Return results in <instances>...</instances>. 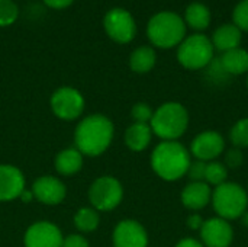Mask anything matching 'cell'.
Masks as SVG:
<instances>
[{"label": "cell", "mask_w": 248, "mask_h": 247, "mask_svg": "<svg viewBox=\"0 0 248 247\" xmlns=\"http://www.w3.org/2000/svg\"><path fill=\"white\" fill-rule=\"evenodd\" d=\"M115 137V125L103 114L78 119L74 130V147L84 157H99L108 151Z\"/></svg>", "instance_id": "1"}, {"label": "cell", "mask_w": 248, "mask_h": 247, "mask_svg": "<svg viewBox=\"0 0 248 247\" xmlns=\"http://www.w3.org/2000/svg\"><path fill=\"white\" fill-rule=\"evenodd\" d=\"M150 163L160 179L174 182L186 176L192 163L190 151L179 141H161L153 150Z\"/></svg>", "instance_id": "2"}, {"label": "cell", "mask_w": 248, "mask_h": 247, "mask_svg": "<svg viewBox=\"0 0 248 247\" xmlns=\"http://www.w3.org/2000/svg\"><path fill=\"white\" fill-rule=\"evenodd\" d=\"M150 127L163 141H176L189 127V112L179 102H166L154 111Z\"/></svg>", "instance_id": "3"}, {"label": "cell", "mask_w": 248, "mask_h": 247, "mask_svg": "<svg viewBox=\"0 0 248 247\" xmlns=\"http://www.w3.org/2000/svg\"><path fill=\"white\" fill-rule=\"evenodd\" d=\"M148 39L158 48H173L180 45L186 35L185 20L173 12H160L154 15L147 26Z\"/></svg>", "instance_id": "4"}, {"label": "cell", "mask_w": 248, "mask_h": 247, "mask_svg": "<svg viewBox=\"0 0 248 247\" xmlns=\"http://www.w3.org/2000/svg\"><path fill=\"white\" fill-rule=\"evenodd\" d=\"M211 201L218 217L227 221L240 218L248 208L247 191L234 182H225L217 186Z\"/></svg>", "instance_id": "5"}, {"label": "cell", "mask_w": 248, "mask_h": 247, "mask_svg": "<svg viewBox=\"0 0 248 247\" xmlns=\"http://www.w3.org/2000/svg\"><path fill=\"white\" fill-rule=\"evenodd\" d=\"M214 49L212 41L206 35L195 33L180 42L177 60L187 70H201L212 63Z\"/></svg>", "instance_id": "6"}, {"label": "cell", "mask_w": 248, "mask_h": 247, "mask_svg": "<svg viewBox=\"0 0 248 247\" xmlns=\"http://www.w3.org/2000/svg\"><path fill=\"white\" fill-rule=\"evenodd\" d=\"M90 207L99 213H109L119 207L124 199L122 183L110 175H103L96 178L87 191Z\"/></svg>", "instance_id": "7"}, {"label": "cell", "mask_w": 248, "mask_h": 247, "mask_svg": "<svg viewBox=\"0 0 248 247\" xmlns=\"http://www.w3.org/2000/svg\"><path fill=\"white\" fill-rule=\"evenodd\" d=\"M49 106L52 114L65 122L78 121L84 112L86 100L80 90L71 86H61L51 95Z\"/></svg>", "instance_id": "8"}, {"label": "cell", "mask_w": 248, "mask_h": 247, "mask_svg": "<svg viewBox=\"0 0 248 247\" xmlns=\"http://www.w3.org/2000/svg\"><path fill=\"white\" fill-rule=\"evenodd\" d=\"M103 26L108 36L118 44H128L137 35L134 16L122 7L110 9L103 17Z\"/></svg>", "instance_id": "9"}, {"label": "cell", "mask_w": 248, "mask_h": 247, "mask_svg": "<svg viewBox=\"0 0 248 247\" xmlns=\"http://www.w3.org/2000/svg\"><path fill=\"white\" fill-rule=\"evenodd\" d=\"M62 240L61 229L48 220L32 223L23 234L25 247H61Z\"/></svg>", "instance_id": "10"}, {"label": "cell", "mask_w": 248, "mask_h": 247, "mask_svg": "<svg viewBox=\"0 0 248 247\" xmlns=\"http://www.w3.org/2000/svg\"><path fill=\"white\" fill-rule=\"evenodd\" d=\"M31 191H32L33 199L48 207L62 204L67 197L65 183L60 178L52 176V175H42L38 179H35Z\"/></svg>", "instance_id": "11"}, {"label": "cell", "mask_w": 248, "mask_h": 247, "mask_svg": "<svg viewBox=\"0 0 248 247\" xmlns=\"http://www.w3.org/2000/svg\"><path fill=\"white\" fill-rule=\"evenodd\" d=\"M112 245L113 247H148L147 230L137 220H122L113 229Z\"/></svg>", "instance_id": "12"}, {"label": "cell", "mask_w": 248, "mask_h": 247, "mask_svg": "<svg viewBox=\"0 0 248 247\" xmlns=\"http://www.w3.org/2000/svg\"><path fill=\"white\" fill-rule=\"evenodd\" d=\"M225 150V140L218 131H203L198 134L190 144V154L196 160L209 163L219 157Z\"/></svg>", "instance_id": "13"}, {"label": "cell", "mask_w": 248, "mask_h": 247, "mask_svg": "<svg viewBox=\"0 0 248 247\" xmlns=\"http://www.w3.org/2000/svg\"><path fill=\"white\" fill-rule=\"evenodd\" d=\"M25 189L26 179L23 172L13 165H0V202L19 199Z\"/></svg>", "instance_id": "14"}, {"label": "cell", "mask_w": 248, "mask_h": 247, "mask_svg": "<svg viewBox=\"0 0 248 247\" xmlns=\"http://www.w3.org/2000/svg\"><path fill=\"white\" fill-rule=\"evenodd\" d=\"M201 240L205 247H230L234 240V230L231 224L221 217L209 218L203 221Z\"/></svg>", "instance_id": "15"}, {"label": "cell", "mask_w": 248, "mask_h": 247, "mask_svg": "<svg viewBox=\"0 0 248 247\" xmlns=\"http://www.w3.org/2000/svg\"><path fill=\"white\" fill-rule=\"evenodd\" d=\"M180 199L187 210L192 211L202 210L212 199L211 186L206 182H190L183 188Z\"/></svg>", "instance_id": "16"}, {"label": "cell", "mask_w": 248, "mask_h": 247, "mask_svg": "<svg viewBox=\"0 0 248 247\" xmlns=\"http://www.w3.org/2000/svg\"><path fill=\"white\" fill-rule=\"evenodd\" d=\"M84 165V156L76 147H67L57 153L54 159V169L61 176L77 175Z\"/></svg>", "instance_id": "17"}, {"label": "cell", "mask_w": 248, "mask_h": 247, "mask_svg": "<svg viewBox=\"0 0 248 247\" xmlns=\"http://www.w3.org/2000/svg\"><path fill=\"white\" fill-rule=\"evenodd\" d=\"M153 130L150 127V124H138V122H134L131 124L126 131H125V135H124V141H125V146L134 151V153H141L144 151L151 140H153Z\"/></svg>", "instance_id": "18"}, {"label": "cell", "mask_w": 248, "mask_h": 247, "mask_svg": "<svg viewBox=\"0 0 248 247\" xmlns=\"http://www.w3.org/2000/svg\"><path fill=\"white\" fill-rule=\"evenodd\" d=\"M212 45L214 48L227 52L230 49L238 48L240 42H241V31L235 26V25H222L219 26L214 35H212Z\"/></svg>", "instance_id": "19"}, {"label": "cell", "mask_w": 248, "mask_h": 247, "mask_svg": "<svg viewBox=\"0 0 248 247\" xmlns=\"http://www.w3.org/2000/svg\"><path fill=\"white\" fill-rule=\"evenodd\" d=\"M219 64L228 76L244 74L248 71V51L243 48H234L222 54Z\"/></svg>", "instance_id": "20"}, {"label": "cell", "mask_w": 248, "mask_h": 247, "mask_svg": "<svg viewBox=\"0 0 248 247\" xmlns=\"http://www.w3.org/2000/svg\"><path fill=\"white\" fill-rule=\"evenodd\" d=\"M155 61H157L155 51L151 47L142 45L132 51V54L129 57V67L134 73L145 74L154 68Z\"/></svg>", "instance_id": "21"}, {"label": "cell", "mask_w": 248, "mask_h": 247, "mask_svg": "<svg viewBox=\"0 0 248 247\" xmlns=\"http://www.w3.org/2000/svg\"><path fill=\"white\" fill-rule=\"evenodd\" d=\"M74 226L78 233H93L99 229L100 224V213L93 207H81L74 214Z\"/></svg>", "instance_id": "22"}, {"label": "cell", "mask_w": 248, "mask_h": 247, "mask_svg": "<svg viewBox=\"0 0 248 247\" xmlns=\"http://www.w3.org/2000/svg\"><path fill=\"white\" fill-rule=\"evenodd\" d=\"M185 20L190 28L196 31H203L211 23V12L202 3H192L186 9Z\"/></svg>", "instance_id": "23"}, {"label": "cell", "mask_w": 248, "mask_h": 247, "mask_svg": "<svg viewBox=\"0 0 248 247\" xmlns=\"http://www.w3.org/2000/svg\"><path fill=\"white\" fill-rule=\"evenodd\" d=\"M228 176V169L224 163L219 162H209L206 163V172H205V182L215 188L225 183Z\"/></svg>", "instance_id": "24"}, {"label": "cell", "mask_w": 248, "mask_h": 247, "mask_svg": "<svg viewBox=\"0 0 248 247\" xmlns=\"http://www.w3.org/2000/svg\"><path fill=\"white\" fill-rule=\"evenodd\" d=\"M230 140L237 148L248 147V118H243L232 125L230 131Z\"/></svg>", "instance_id": "25"}, {"label": "cell", "mask_w": 248, "mask_h": 247, "mask_svg": "<svg viewBox=\"0 0 248 247\" xmlns=\"http://www.w3.org/2000/svg\"><path fill=\"white\" fill-rule=\"evenodd\" d=\"M19 16V7L13 0H0V28L10 26Z\"/></svg>", "instance_id": "26"}, {"label": "cell", "mask_w": 248, "mask_h": 247, "mask_svg": "<svg viewBox=\"0 0 248 247\" xmlns=\"http://www.w3.org/2000/svg\"><path fill=\"white\" fill-rule=\"evenodd\" d=\"M154 115V111L151 109V106L145 102H138L132 106L131 109V116L134 122L138 124H150L151 118Z\"/></svg>", "instance_id": "27"}, {"label": "cell", "mask_w": 248, "mask_h": 247, "mask_svg": "<svg viewBox=\"0 0 248 247\" xmlns=\"http://www.w3.org/2000/svg\"><path fill=\"white\" fill-rule=\"evenodd\" d=\"M232 19L240 31H248V0H243L235 6Z\"/></svg>", "instance_id": "28"}, {"label": "cell", "mask_w": 248, "mask_h": 247, "mask_svg": "<svg viewBox=\"0 0 248 247\" xmlns=\"http://www.w3.org/2000/svg\"><path fill=\"white\" fill-rule=\"evenodd\" d=\"M205 172H206V163L196 160L190 163L186 175L190 179V182H205Z\"/></svg>", "instance_id": "29"}, {"label": "cell", "mask_w": 248, "mask_h": 247, "mask_svg": "<svg viewBox=\"0 0 248 247\" xmlns=\"http://www.w3.org/2000/svg\"><path fill=\"white\" fill-rule=\"evenodd\" d=\"M244 162V156L240 148L234 147L227 151L225 154V166L227 169H238Z\"/></svg>", "instance_id": "30"}, {"label": "cell", "mask_w": 248, "mask_h": 247, "mask_svg": "<svg viewBox=\"0 0 248 247\" xmlns=\"http://www.w3.org/2000/svg\"><path fill=\"white\" fill-rule=\"evenodd\" d=\"M61 247H90L89 240L81 233H73L68 236H64L62 246Z\"/></svg>", "instance_id": "31"}, {"label": "cell", "mask_w": 248, "mask_h": 247, "mask_svg": "<svg viewBox=\"0 0 248 247\" xmlns=\"http://www.w3.org/2000/svg\"><path fill=\"white\" fill-rule=\"evenodd\" d=\"M74 0H44V3L51 7V9H55V10H61V9H65L68 6L73 4Z\"/></svg>", "instance_id": "32"}, {"label": "cell", "mask_w": 248, "mask_h": 247, "mask_svg": "<svg viewBox=\"0 0 248 247\" xmlns=\"http://www.w3.org/2000/svg\"><path fill=\"white\" fill-rule=\"evenodd\" d=\"M202 226H203V218L199 214H192L187 218V227L189 229H192V230H201Z\"/></svg>", "instance_id": "33"}, {"label": "cell", "mask_w": 248, "mask_h": 247, "mask_svg": "<svg viewBox=\"0 0 248 247\" xmlns=\"http://www.w3.org/2000/svg\"><path fill=\"white\" fill-rule=\"evenodd\" d=\"M174 247H205L202 245V242L196 240V239H192V237H187V239H183L180 240Z\"/></svg>", "instance_id": "34"}, {"label": "cell", "mask_w": 248, "mask_h": 247, "mask_svg": "<svg viewBox=\"0 0 248 247\" xmlns=\"http://www.w3.org/2000/svg\"><path fill=\"white\" fill-rule=\"evenodd\" d=\"M240 218H241V221H243V226H246V227L248 229V210L244 213V214H243V215H241V217H240Z\"/></svg>", "instance_id": "35"}, {"label": "cell", "mask_w": 248, "mask_h": 247, "mask_svg": "<svg viewBox=\"0 0 248 247\" xmlns=\"http://www.w3.org/2000/svg\"><path fill=\"white\" fill-rule=\"evenodd\" d=\"M247 87H248V77H247Z\"/></svg>", "instance_id": "36"}, {"label": "cell", "mask_w": 248, "mask_h": 247, "mask_svg": "<svg viewBox=\"0 0 248 247\" xmlns=\"http://www.w3.org/2000/svg\"><path fill=\"white\" fill-rule=\"evenodd\" d=\"M247 194H248V191H247Z\"/></svg>", "instance_id": "37"}]
</instances>
